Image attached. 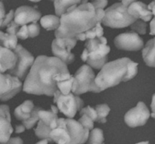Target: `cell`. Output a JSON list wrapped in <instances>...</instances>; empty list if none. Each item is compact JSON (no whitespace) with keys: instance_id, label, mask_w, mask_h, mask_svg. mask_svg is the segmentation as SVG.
Wrapping results in <instances>:
<instances>
[{"instance_id":"6da1fadb","label":"cell","mask_w":155,"mask_h":144,"mask_svg":"<svg viewBox=\"0 0 155 144\" xmlns=\"http://www.w3.org/2000/svg\"><path fill=\"white\" fill-rule=\"evenodd\" d=\"M68 72V66L55 57L41 55L36 57L25 78L22 90L30 94L51 97L58 90L53 76Z\"/></svg>"},{"instance_id":"7a4b0ae2","label":"cell","mask_w":155,"mask_h":144,"mask_svg":"<svg viewBox=\"0 0 155 144\" xmlns=\"http://www.w3.org/2000/svg\"><path fill=\"white\" fill-rule=\"evenodd\" d=\"M96 24L95 9L90 2L74 5L60 16V26L54 36L55 38H74Z\"/></svg>"},{"instance_id":"3957f363","label":"cell","mask_w":155,"mask_h":144,"mask_svg":"<svg viewBox=\"0 0 155 144\" xmlns=\"http://www.w3.org/2000/svg\"><path fill=\"white\" fill-rule=\"evenodd\" d=\"M138 73V63L128 57L107 62L95 76V85L103 91L122 82L133 79Z\"/></svg>"},{"instance_id":"277c9868","label":"cell","mask_w":155,"mask_h":144,"mask_svg":"<svg viewBox=\"0 0 155 144\" xmlns=\"http://www.w3.org/2000/svg\"><path fill=\"white\" fill-rule=\"evenodd\" d=\"M86 48L81 54L83 61L86 62L88 66L95 69H101L107 63V55L110 48L107 45L105 37L96 38L86 40Z\"/></svg>"},{"instance_id":"5b68a950","label":"cell","mask_w":155,"mask_h":144,"mask_svg":"<svg viewBox=\"0 0 155 144\" xmlns=\"http://www.w3.org/2000/svg\"><path fill=\"white\" fill-rule=\"evenodd\" d=\"M101 24L114 29L127 27L136 21L127 12V6L121 2L115 3L107 8Z\"/></svg>"},{"instance_id":"8992f818","label":"cell","mask_w":155,"mask_h":144,"mask_svg":"<svg viewBox=\"0 0 155 144\" xmlns=\"http://www.w3.org/2000/svg\"><path fill=\"white\" fill-rule=\"evenodd\" d=\"M86 92L99 93L101 91L95 85V75L92 68L83 65L74 75L71 93L80 95Z\"/></svg>"},{"instance_id":"52a82bcc","label":"cell","mask_w":155,"mask_h":144,"mask_svg":"<svg viewBox=\"0 0 155 144\" xmlns=\"http://www.w3.org/2000/svg\"><path fill=\"white\" fill-rule=\"evenodd\" d=\"M54 103L57 104V107L61 113L68 117L73 119L77 114V111H80L83 107L84 103L79 95L70 93L68 94H62L58 90L53 94Z\"/></svg>"},{"instance_id":"ba28073f","label":"cell","mask_w":155,"mask_h":144,"mask_svg":"<svg viewBox=\"0 0 155 144\" xmlns=\"http://www.w3.org/2000/svg\"><path fill=\"white\" fill-rule=\"evenodd\" d=\"M13 52L16 55L17 61L15 66L8 71V74L20 80L24 79L34 62V57L21 45H17Z\"/></svg>"},{"instance_id":"9c48e42d","label":"cell","mask_w":155,"mask_h":144,"mask_svg":"<svg viewBox=\"0 0 155 144\" xmlns=\"http://www.w3.org/2000/svg\"><path fill=\"white\" fill-rule=\"evenodd\" d=\"M77 40L74 38H55L51 43V51L54 57L60 59L65 64H70L75 60L71 50L76 46Z\"/></svg>"},{"instance_id":"30bf717a","label":"cell","mask_w":155,"mask_h":144,"mask_svg":"<svg viewBox=\"0 0 155 144\" xmlns=\"http://www.w3.org/2000/svg\"><path fill=\"white\" fill-rule=\"evenodd\" d=\"M23 88L21 80L10 74L0 72V101H7L18 94Z\"/></svg>"},{"instance_id":"8fae6325","label":"cell","mask_w":155,"mask_h":144,"mask_svg":"<svg viewBox=\"0 0 155 144\" xmlns=\"http://www.w3.org/2000/svg\"><path fill=\"white\" fill-rule=\"evenodd\" d=\"M151 116V113L143 102H139L134 108L129 110L124 116L126 124L130 128L143 126Z\"/></svg>"},{"instance_id":"7c38bea8","label":"cell","mask_w":155,"mask_h":144,"mask_svg":"<svg viewBox=\"0 0 155 144\" xmlns=\"http://www.w3.org/2000/svg\"><path fill=\"white\" fill-rule=\"evenodd\" d=\"M114 45L118 49L139 51L144 46L143 39L135 32L121 33L114 39Z\"/></svg>"},{"instance_id":"4fadbf2b","label":"cell","mask_w":155,"mask_h":144,"mask_svg":"<svg viewBox=\"0 0 155 144\" xmlns=\"http://www.w3.org/2000/svg\"><path fill=\"white\" fill-rule=\"evenodd\" d=\"M67 129L69 133V144H84L88 140L89 130L83 128L80 122L73 119H65Z\"/></svg>"},{"instance_id":"5bb4252c","label":"cell","mask_w":155,"mask_h":144,"mask_svg":"<svg viewBox=\"0 0 155 144\" xmlns=\"http://www.w3.org/2000/svg\"><path fill=\"white\" fill-rule=\"evenodd\" d=\"M42 18L41 12L30 6H21L15 11L14 22L18 26L27 25V24L37 22Z\"/></svg>"},{"instance_id":"9a60e30c","label":"cell","mask_w":155,"mask_h":144,"mask_svg":"<svg viewBox=\"0 0 155 144\" xmlns=\"http://www.w3.org/2000/svg\"><path fill=\"white\" fill-rule=\"evenodd\" d=\"M127 12L136 20L141 19L144 22L150 21L154 14L148 8V5L142 2H134L127 7Z\"/></svg>"},{"instance_id":"2e32d148","label":"cell","mask_w":155,"mask_h":144,"mask_svg":"<svg viewBox=\"0 0 155 144\" xmlns=\"http://www.w3.org/2000/svg\"><path fill=\"white\" fill-rule=\"evenodd\" d=\"M49 137L51 141H54L57 144H69L71 138L67 129L65 119H58L57 127L51 130Z\"/></svg>"},{"instance_id":"e0dca14e","label":"cell","mask_w":155,"mask_h":144,"mask_svg":"<svg viewBox=\"0 0 155 144\" xmlns=\"http://www.w3.org/2000/svg\"><path fill=\"white\" fill-rule=\"evenodd\" d=\"M57 88L62 94L67 95L71 92L74 76L68 72H58L53 76Z\"/></svg>"},{"instance_id":"ac0fdd59","label":"cell","mask_w":155,"mask_h":144,"mask_svg":"<svg viewBox=\"0 0 155 144\" xmlns=\"http://www.w3.org/2000/svg\"><path fill=\"white\" fill-rule=\"evenodd\" d=\"M17 57L13 51L0 45V72L4 73L15 66Z\"/></svg>"},{"instance_id":"d6986e66","label":"cell","mask_w":155,"mask_h":144,"mask_svg":"<svg viewBox=\"0 0 155 144\" xmlns=\"http://www.w3.org/2000/svg\"><path fill=\"white\" fill-rule=\"evenodd\" d=\"M33 108H34V104L33 101L27 100L15 109L14 114L18 120L23 122L30 117Z\"/></svg>"},{"instance_id":"ffe728a7","label":"cell","mask_w":155,"mask_h":144,"mask_svg":"<svg viewBox=\"0 0 155 144\" xmlns=\"http://www.w3.org/2000/svg\"><path fill=\"white\" fill-rule=\"evenodd\" d=\"M13 132L11 120L3 115L0 114V143H6L10 139Z\"/></svg>"},{"instance_id":"44dd1931","label":"cell","mask_w":155,"mask_h":144,"mask_svg":"<svg viewBox=\"0 0 155 144\" xmlns=\"http://www.w3.org/2000/svg\"><path fill=\"white\" fill-rule=\"evenodd\" d=\"M38 117L39 120L49 127L51 130L57 127L58 120V114H55L51 110H44L41 109L38 112Z\"/></svg>"},{"instance_id":"7402d4cb","label":"cell","mask_w":155,"mask_h":144,"mask_svg":"<svg viewBox=\"0 0 155 144\" xmlns=\"http://www.w3.org/2000/svg\"><path fill=\"white\" fill-rule=\"evenodd\" d=\"M103 35H104V30H103L102 27H101V24L97 23L95 27H93L87 31L84 32V33L77 35L75 38L77 41H86L89 40V39L101 37V36H103Z\"/></svg>"},{"instance_id":"603a6c76","label":"cell","mask_w":155,"mask_h":144,"mask_svg":"<svg viewBox=\"0 0 155 144\" xmlns=\"http://www.w3.org/2000/svg\"><path fill=\"white\" fill-rule=\"evenodd\" d=\"M154 39L148 41L142 49V57L145 63L151 67H154Z\"/></svg>"},{"instance_id":"cb8c5ba5","label":"cell","mask_w":155,"mask_h":144,"mask_svg":"<svg viewBox=\"0 0 155 144\" xmlns=\"http://www.w3.org/2000/svg\"><path fill=\"white\" fill-rule=\"evenodd\" d=\"M80 4H81V0H54V5L56 15L60 17L68 8Z\"/></svg>"},{"instance_id":"d4e9b609","label":"cell","mask_w":155,"mask_h":144,"mask_svg":"<svg viewBox=\"0 0 155 144\" xmlns=\"http://www.w3.org/2000/svg\"><path fill=\"white\" fill-rule=\"evenodd\" d=\"M41 26L47 30H56L60 26V17L57 15H45L40 18Z\"/></svg>"},{"instance_id":"484cf974","label":"cell","mask_w":155,"mask_h":144,"mask_svg":"<svg viewBox=\"0 0 155 144\" xmlns=\"http://www.w3.org/2000/svg\"><path fill=\"white\" fill-rule=\"evenodd\" d=\"M0 45L12 51L15 50L18 45V38L16 35L8 34L0 31Z\"/></svg>"},{"instance_id":"4316f807","label":"cell","mask_w":155,"mask_h":144,"mask_svg":"<svg viewBox=\"0 0 155 144\" xmlns=\"http://www.w3.org/2000/svg\"><path fill=\"white\" fill-rule=\"evenodd\" d=\"M51 131V129L49 127L45 125L40 120H39L38 121L37 127L35 129V134L36 135V137H38L41 140H47L48 142H51L49 137V134Z\"/></svg>"},{"instance_id":"83f0119b","label":"cell","mask_w":155,"mask_h":144,"mask_svg":"<svg viewBox=\"0 0 155 144\" xmlns=\"http://www.w3.org/2000/svg\"><path fill=\"white\" fill-rule=\"evenodd\" d=\"M94 108L97 113L96 122L99 123H105L107 122V116L110 111L109 106L107 104H98Z\"/></svg>"},{"instance_id":"f1b7e54d","label":"cell","mask_w":155,"mask_h":144,"mask_svg":"<svg viewBox=\"0 0 155 144\" xmlns=\"http://www.w3.org/2000/svg\"><path fill=\"white\" fill-rule=\"evenodd\" d=\"M89 144H103L104 143V134L103 131L100 128H95L92 129L91 132H89Z\"/></svg>"},{"instance_id":"f546056e","label":"cell","mask_w":155,"mask_h":144,"mask_svg":"<svg viewBox=\"0 0 155 144\" xmlns=\"http://www.w3.org/2000/svg\"><path fill=\"white\" fill-rule=\"evenodd\" d=\"M41 107H35L33 108V111L31 113V116L28 119L25 121H23L22 125L25 127L26 129H30L35 125V124L39 121L38 117V112L41 110Z\"/></svg>"},{"instance_id":"4dcf8cb0","label":"cell","mask_w":155,"mask_h":144,"mask_svg":"<svg viewBox=\"0 0 155 144\" xmlns=\"http://www.w3.org/2000/svg\"><path fill=\"white\" fill-rule=\"evenodd\" d=\"M132 31L137 34L145 35L147 32V24L142 20H136L134 23L130 26Z\"/></svg>"},{"instance_id":"1f68e13d","label":"cell","mask_w":155,"mask_h":144,"mask_svg":"<svg viewBox=\"0 0 155 144\" xmlns=\"http://www.w3.org/2000/svg\"><path fill=\"white\" fill-rule=\"evenodd\" d=\"M80 125L83 127V128H86L88 130H92L94 128V122L86 115L83 114L80 116V119L78 120Z\"/></svg>"},{"instance_id":"d6a6232c","label":"cell","mask_w":155,"mask_h":144,"mask_svg":"<svg viewBox=\"0 0 155 144\" xmlns=\"http://www.w3.org/2000/svg\"><path fill=\"white\" fill-rule=\"evenodd\" d=\"M83 114H85L86 115V116H89L93 122H96L97 113L94 107H90V106L86 107H83V108L80 110V115L81 116V115Z\"/></svg>"},{"instance_id":"836d02e7","label":"cell","mask_w":155,"mask_h":144,"mask_svg":"<svg viewBox=\"0 0 155 144\" xmlns=\"http://www.w3.org/2000/svg\"><path fill=\"white\" fill-rule=\"evenodd\" d=\"M27 30H28L29 37L34 38L39 36L40 33V28L39 25L36 22L31 23L29 25H27Z\"/></svg>"},{"instance_id":"e575fe53","label":"cell","mask_w":155,"mask_h":144,"mask_svg":"<svg viewBox=\"0 0 155 144\" xmlns=\"http://www.w3.org/2000/svg\"><path fill=\"white\" fill-rule=\"evenodd\" d=\"M16 36L18 39H22V40H25V39H28V30H27V25L21 26V28L18 30L16 33Z\"/></svg>"},{"instance_id":"d590c367","label":"cell","mask_w":155,"mask_h":144,"mask_svg":"<svg viewBox=\"0 0 155 144\" xmlns=\"http://www.w3.org/2000/svg\"><path fill=\"white\" fill-rule=\"evenodd\" d=\"M14 14H15V11L11 10L7 14H5L4 19H3L1 27L2 28H4V27H6L14 19Z\"/></svg>"},{"instance_id":"8d00e7d4","label":"cell","mask_w":155,"mask_h":144,"mask_svg":"<svg viewBox=\"0 0 155 144\" xmlns=\"http://www.w3.org/2000/svg\"><path fill=\"white\" fill-rule=\"evenodd\" d=\"M90 3L95 9H104L107 5L108 0H92Z\"/></svg>"},{"instance_id":"74e56055","label":"cell","mask_w":155,"mask_h":144,"mask_svg":"<svg viewBox=\"0 0 155 144\" xmlns=\"http://www.w3.org/2000/svg\"><path fill=\"white\" fill-rule=\"evenodd\" d=\"M20 26H18V24H15L14 22V21H12L7 26V29H6V33H8V34L12 35H16L17 32L19 30Z\"/></svg>"},{"instance_id":"f35d334b","label":"cell","mask_w":155,"mask_h":144,"mask_svg":"<svg viewBox=\"0 0 155 144\" xmlns=\"http://www.w3.org/2000/svg\"><path fill=\"white\" fill-rule=\"evenodd\" d=\"M104 15H105V11L104 9H95V18H96L97 23L101 24V21H102Z\"/></svg>"},{"instance_id":"ab89813d","label":"cell","mask_w":155,"mask_h":144,"mask_svg":"<svg viewBox=\"0 0 155 144\" xmlns=\"http://www.w3.org/2000/svg\"><path fill=\"white\" fill-rule=\"evenodd\" d=\"M0 144H24V142H23V140L19 137H12V138L10 137V139L6 143Z\"/></svg>"},{"instance_id":"60d3db41","label":"cell","mask_w":155,"mask_h":144,"mask_svg":"<svg viewBox=\"0 0 155 144\" xmlns=\"http://www.w3.org/2000/svg\"><path fill=\"white\" fill-rule=\"evenodd\" d=\"M5 16V10L4 5L2 2H0V21H3Z\"/></svg>"},{"instance_id":"b9f144b4","label":"cell","mask_w":155,"mask_h":144,"mask_svg":"<svg viewBox=\"0 0 155 144\" xmlns=\"http://www.w3.org/2000/svg\"><path fill=\"white\" fill-rule=\"evenodd\" d=\"M26 130L25 127L21 124V125H18L15 127V132L18 133V134H20V133L24 132V131Z\"/></svg>"},{"instance_id":"7bdbcfd3","label":"cell","mask_w":155,"mask_h":144,"mask_svg":"<svg viewBox=\"0 0 155 144\" xmlns=\"http://www.w3.org/2000/svg\"><path fill=\"white\" fill-rule=\"evenodd\" d=\"M150 30H151V31H150V34H151V36H154V35L155 34L154 19V18H152V19H151V23H150Z\"/></svg>"},{"instance_id":"ee69618b","label":"cell","mask_w":155,"mask_h":144,"mask_svg":"<svg viewBox=\"0 0 155 144\" xmlns=\"http://www.w3.org/2000/svg\"><path fill=\"white\" fill-rule=\"evenodd\" d=\"M154 7H155V2H154V1L151 2L150 3V4L148 5V8L149 9V10L151 11V12H152V14H154H154H155V12H154V10H155Z\"/></svg>"},{"instance_id":"f6af8a7d","label":"cell","mask_w":155,"mask_h":144,"mask_svg":"<svg viewBox=\"0 0 155 144\" xmlns=\"http://www.w3.org/2000/svg\"><path fill=\"white\" fill-rule=\"evenodd\" d=\"M154 98H155V96L154 95H153L152 97V101H151V111H152V113H151V116H152V118H154Z\"/></svg>"},{"instance_id":"bcb514c9","label":"cell","mask_w":155,"mask_h":144,"mask_svg":"<svg viewBox=\"0 0 155 144\" xmlns=\"http://www.w3.org/2000/svg\"><path fill=\"white\" fill-rule=\"evenodd\" d=\"M120 1H121V3H122L124 5L127 6V7H128L131 3L134 2H136V0H120Z\"/></svg>"},{"instance_id":"7dc6e473","label":"cell","mask_w":155,"mask_h":144,"mask_svg":"<svg viewBox=\"0 0 155 144\" xmlns=\"http://www.w3.org/2000/svg\"><path fill=\"white\" fill-rule=\"evenodd\" d=\"M51 111H52L53 113H55V114H58V109L57 107H55V106L54 105H51Z\"/></svg>"},{"instance_id":"c3c4849f","label":"cell","mask_w":155,"mask_h":144,"mask_svg":"<svg viewBox=\"0 0 155 144\" xmlns=\"http://www.w3.org/2000/svg\"><path fill=\"white\" fill-rule=\"evenodd\" d=\"M48 141L47 140H42L38 142V143H36V144H48Z\"/></svg>"},{"instance_id":"681fc988","label":"cell","mask_w":155,"mask_h":144,"mask_svg":"<svg viewBox=\"0 0 155 144\" xmlns=\"http://www.w3.org/2000/svg\"><path fill=\"white\" fill-rule=\"evenodd\" d=\"M136 144H149V142L148 141H143V142H140V143H138Z\"/></svg>"},{"instance_id":"f907efd6","label":"cell","mask_w":155,"mask_h":144,"mask_svg":"<svg viewBox=\"0 0 155 144\" xmlns=\"http://www.w3.org/2000/svg\"><path fill=\"white\" fill-rule=\"evenodd\" d=\"M88 0H81V4H85V3H87Z\"/></svg>"},{"instance_id":"816d5d0a","label":"cell","mask_w":155,"mask_h":144,"mask_svg":"<svg viewBox=\"0 0 155 144\" xmlns=\"http://www.w3.org/2000/svg\"><path fill=\"white\" fill-rule=\"evenodd\" d=\"M30 2H38L41 1V0H29Z\"/></svg>"},{"instance_id":"f5cc1de1","label":"cell","mask_w":155,"mask_h":144,"mask_svg":"<svg viewBox=\"0 0 155 144\" xmlns=\"http://www.w3.org/2000/svg\"><path fill=\"white\" fill-rule=\"evenodd\" d=\"M2 21H0V27H1V25H2Z\"/></svg>"},{"instance_id":"db71d44e","label":"cell","mask_w":155,"mask_h":144,"mask_svg":"<svg viewBox=\"0 0 155 144\" xmlns=\"http://www.w3.org/2000/svg\"><path fill=\"white\" fill-rule=\"evenodd\" d=\"M50 1H53V2H54V0H50Z\"/></svg>"},{"instance_id":"11a10c76","label":"cell","mask_w":155,"mask_h":144,"mask_svg":"<svg viewBox=\"0 0 155 144\" xmlns=\"http://www.w3.org/2000/svg\"><path fill=\"white\" fill-rule=\"evenodd\" d=\"M95 144H97V143H95Z\"/></svg>"}]
</instances>
